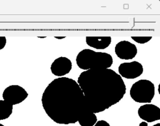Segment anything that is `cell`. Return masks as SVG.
<instances>
[{
	"label": "cell",
	"instance_id": "ba28073f",
	"mask_svg": "<svg viewBox=\"0 0 160 126\" xmlns=\"http://www.w3.org/2000/svg\"><path fill=\"white\" fill-rule=\"evenodd\" d=\"M139 117L146 122H153L160 119V108L151 103L141 105L138 110Z\"/></svg>",
	"mask_w": 160,
	"mask_h": 126
},
{
	"label": "cell",
	"instance_id": "5b68a950",
	"mask_svg": "<svg viewBox=\"0 0 160 126\" xmlns=\"http://www.w3.org/2000/svg\"><path fill=\"white\" fill-rule=\"evenodd\" d=\"M28 96V93L22 87L12 85L6 87L2 93L3 100L12 105L22 102Z\"/></svg>",
	"mask_w": 160,
	"mask_h": 126
},
{
	"label": "cell",
	"instance_id": "6da1fadb",
	"mask_svg": "<svg viewBox=\"0 0 160 126\" xmlns=\"http://www.w3.org/2000/svg\"><path fill=\"white\" fill-rule=\"evenodd\" d=\"M41 103L48 116L59 124L74 123L88 110L80 87L68 77H58L50 82L42 93Z\"/></svg>",
	"mask_w": 160,
	"mask_h": 126
},
{
	"label": "cell",
	"instance_id": "5bb4252c",
	"mask_svg": "<svg viewBox=\"0 0 160 126\" xmlns=\"http://www.w3.org/2000/svg\"><path fill=\"white\" fill-rule=\"evenodd\" d=\"M94 126H110L109 123L104 120H101L97 121L96 123L94 125Z\"/></svg>",
	"mask_w": 160,
	"mask_h": 126
},
{
	"label": "cell",
	"instance_id": "ffe728a7",
	"mask_svg": "<svg viewBox=\"0 0 160 126\" xmlns=\"http://www.w3.org/2000/svg\"><path fill=\"white\" fill-rule=\"evenodd\" d=\"M0 126H4V125H2V124H1V123H0Z\"/></svg>",
	"mask_w": 160,
	"mask_h": 126
},
{
	"label": "cell",
	"instance_id": "7c38bea8",
	"mask_svg": "<svg viewBox=\"0 0 160 126\" xmlns=\"http://www.w3.org/2000/svg\"><path fill=\"white\" fill-rule=\"evenodd\" d=\"M12 105L4 100H0V120L9 118L12 113Z\"/></svg>",
	"mask_w": 160,
	"mask_h": 126
},
{
	"label": "cell",
	"instance_id": "30bf717a",
	"mask_svg": "<svg viewBox=\"0 0 160 126\" xmlns=\"http://www.w3.org/2000/svg\"><path fill=\"white\" fill-rule=\"evenodd\" d=\"M86 44L97 50H104L108 48L111 43V36H86Z\"/></svg>",
	"mask_w": 160,
	"mask_h": 126
},
{
	"label": "cell",
	"instance_id": "3957f363",
	"mask_svg": "<svg viewBox=\"0 0 160 126\" xmlns=\"http://www.w3.org/2000/svg\"><path fill=\"white\" fill-rule=\"evenodd\" d=\"M76 62L80 69L85 71L96 68H109L112 65L113 59L109 53L86 48L78 53Z\"/></svg>",
	"mask_w": 160,
	"mask_h": 126
},
{
	"label": "cell",
	"instance_id": "277c9868",
	"mask_svg": "<svg viewBox=\"0 0 160 126\" xmlns=\"http://www.w3.org/2000/svg\"><path fill=\"white\" fill-rule=\"evenodd\" d=\"M129 93L136 102L150 103L155 94L154 85L149 80H139L132 84Z\"/></svg>",
	"mask_w": 160,
	"mask_h": 126
},
{
	"label": "cell",
	"instance_id": "8fae6325",
	"mask_svg": "<svg viewBox=\"0 0 160 126\" xmlns=\"http://www.w3.org/2000/svg\"><path fill=\"white\" fill-rule=\"evenodd\" d=\"M98 121L96 113L86 110L78 118V122L81 126H94Z\"/></svg>",
	"mask_w": 160,
	"mask_h": 126
},
{
	"label": "cell",
	"instance_id": "8992f818",
	"mask_svg": "<svg viewBox=\"0 0 160 126\" xmlns=\"http://www.w3.org/2000/svg\"><path fill=\"white\" fill-rule=\"evenodd\" d=\"M119 75L126 79H134L141 76L143 73V66L137 61L125 62L118 67Z\"/></svg>",
	"mask_w": 160,
	"mask_h": 126
},
{
	"label": "cell",
	"instance_id": "e0dca14e",
	"mask_svg": "<svg viewBox=\"0 0 160 126\" xmlns=\"http://www.w3.org/2000/svg\"><path fill=\"white\" fill-rule=\"evenodd\" d=\"M54 38L56 39H62L65 38L66 36H54Z\"/></svg>",
	"mask_w": 160,
	"mask_h": 126
},
{
	"label": "cell",
	"instance_id": "9a60e30c",
	"mask_svg": "<svg viewBox=\"0 0 160 126\" xmlns=\"http://www.w3.org/2000/svg\"><path fill=\"white\" fill-rule=\"evenodd\" d=\"M6 44V38L5 36H0V50L3 49Z\"/></svg>",
	"mask_w": 160,
	"mask_h": 126
},
{
	"label": "cell",
	"instance_id": "9c48e42d",
	"mask_svg": "<svg viewBox=\"0 0 160 126\" xmlns=\"http://www.w3.org/2000/svg\"><path fill=\"white\" fill-rule=\"evenodd\" d=\"M51 73L58 77L68 74L72 69V62L67 57L60 56L55 59L50 67Z\"/></svg>",
	"mask_w": 160,
	"mask_h": 126
},
{
	"label": "cell",
	"instance_id": "4fadbf2b",
	"mask_svg": "<svg viewBox=\"0 0 160 126\" xmlns=\"http://www.w3.org/2000/svg\"><path fill=\"white\" fill-rule=\"evenodd\" d=\"M131 39L134 41L135 42L139 43V44H144L146 43L149 42L152 36H132Z\"/></svg>",
	"mask_w": 160,
	"mask_h": 126
},
{
	"label": "cell",
	"instance_id": "2e32d148",
	"mask_svg": "<svg viewBox=\"0 0 160 126\" xmlns=\"http://www.w3.org/2000/svg\"><path fill=\"white\" fill-rule=\"evenodd\" d=\"M139 126H148V123L145 121H142L139 123Z\"/></svg>",
	"mask_w": 160,
	"mask_h": 126
},
{
	"label": "cell",
	"instance_id": "7a4b0ae2",
	"mask_svg": "<svg viewBox=\"0 0 160 126\" xmlns=\"http://www.w3.org/2000/svg\"><path fill=\"white\" fill-rule=\"evenodd\" d=\"M80 87L88 110L96 113L119 102L126 92L122 77L110 68H96L80 73Z\"/></svg>",
	"mask_w": 160,
	"mask_h": 126
},
{
	"label": "cell",
	"instance_id": "52a82bcc",
	"mask_svg": "<svg viewBox=\"0 0 160 126\" xmlns=\"http://www.w3.org/2000/svg\"><path fill=\"white\" fill-rule=\"evenodd\" d=\"M114 50L116 56L122 60H131L136 56L138 53L136 46L126 40L118 42L115 46Z\"/></svg>",
	"mask_w": 160,
	"mask_h": 126
},
{
	"label": "cell",
	"instance_id": "ac0fdd59",
	"mask_svg": "<svg viewBox=\"0 0 160 126\" xmlns=\"http://www.w3.org/2000/svg\"><path fill=\"white\" fill-rule=\"evenodd\" d=\"M38 38H46V36H38Z\"/></svg>",
	"mask_w": 160,
	"mask_h": 126
},
{
	"label": "cell",
	"instance_id": "d6986e66",
	"mask_svg": "<svg viewBox=\"0 0 160 126\" xmlns=\"http://www.w3.org/2000/svg\"><path fill=\"white\" fill-rule=\"evenodd\" d=\"M152 126H160V123H156V124H155V125H152Z\"/></svg>",
	"mask_w": 160,
	"mask_h": 126
}]
</instances>
